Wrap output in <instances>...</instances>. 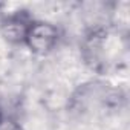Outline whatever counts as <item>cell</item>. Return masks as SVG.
Instances as JSON below:
<instances>
[{"label": "cell", "mask_w": 130, "mask_h": 130, "mask_svg": "<svg viewBox=\"0 0 130 130\" xmlns=\"http://www.w3.org/2000/svg\"><path fill=\"white\" fill-rule=\"evenodd\" d=\"M112 98L115 96L112 95V90L106 87V84L86 83L74 93L71 107L83 113L92 110H101L110 104Z\"/></svg>", "instance_id": "6da1fadb"}, {"label": "cell", "mask_w": 130, "mask_h": 130, "mask_svg": "<svg viewBox=\"0 0 130 130\" xmlns=\"http://www.w3.org/2000/svg\"><path fill=\"white\" fill-rule=\"evenodd\" d=\"M58 41H60L58 28L49 22H41V20L32 22L25 38V44L29 47L31 52L37 55H47L55 49Z\"/></svg>", "instance_id": "7a4b0ae2"}, {"label": "cell", "mask_w": 130, "mask_h": 130, "mask_svg": "<svg viewBox=\"0 0 130 130\" xmlns=\"http://www.w3.org/2000/svg\"><path fill=\"white\" fill-rule=\"evenodd\" d=\"M32 22L34 19L31 17L28 11H15L2 20V23H0V34L8 43L22 44L25 43L26 34Z\"/></svg>", "instance_id": "3957f363"}, {"label": "cell", "mask_w": 130, "mask_h": 130, "mask_svg": "<svg viewBox=\"0 0 130 130\" xmlns=\"http://www.w3.org/2000/svg\"><path fill=\"white\" fill-rule=\"evenodd\" d=\"M0 130H23V128H22V125L17 121L3 118L2 122H0Z\"/></svg>", "instance_id": "277c9868"}, {"label": "cell", "mask_w": 130, "mask_h": 130, "mask_svg": "<svg viewBox=\"0 0 130 130\" xmlns=\"http://www.w3.org/2000/svg\"><path fill=\"white\" fill-rule=\"evenodd\" d=\"M2 119H3V115H2V112H0V122H2Z\"/></svg>", "instance_id": "5b68a950"}]
</instances>
